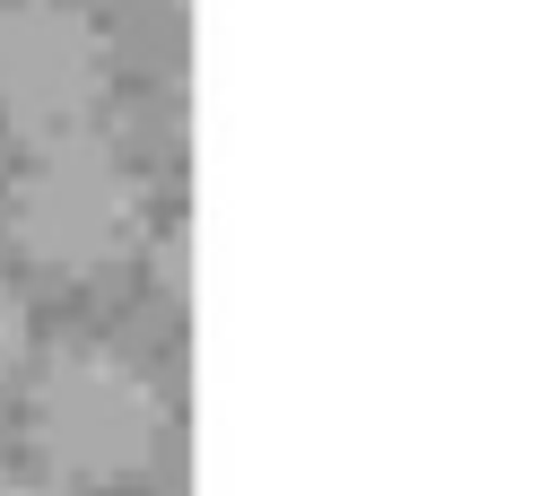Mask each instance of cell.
Segmentation results:
<instances>
[{
    "instance_id": "obj_1",
    "label": "cell",
    "mask_w": 557,
    "mask_h": 496,
    "mask_svg": "<svg viewBox=\"0 0 557 496\" xmlns=\"http://www.w3.org/2000/svg\"><path fill=\"white\" fill-rule=\"evenodd\" d=\"M26 444L70 487H122L157 461V392L122 348L61 339L26 383Z\"/></svg>"
},
{
    "instance_id": "obj_2",
    "label": "cell",
    "mask_w": 557,
    "mask_h": 496,
    "mask_svg": "<svg viewBox=\"0 0 557 496\" xmlns=\"http://www.w3.org/2000/svg\"><path fill=\"white\" fill-rule=\"evenodd\" d=\"M0 226H9V244L26 261L96 278V270H113L139 244V183H131V165H122L113 139L61 131V139H35L26 165L9 174Z\"/></svg>"
},
{
    "instance_id": "obj_3",
    "label": "cell",
    "mask_w": 557,
    "mask_h": 496,
    "mask_svg": "<svg viewBox=\"0 0 557 496\" xmlns=\"http://www.w3.org/2000/svg\"><path fill=\"white\" fill-rule=\"evenodd\" d=\"M113 96V44L87 9L70 0H0V131L61 139L96 131Z\"/></svg>"
},
{
    "instance_id": "obj_4",
    "label": "cell",
    "mask_w": 557,
    "mask_h": 496,
    "mask_svg": "<svg viewBox=\"0 0 557 496\" xmlns=\"http://www.w3.org/2000/svg\"><path fill=\"white\" fill-rule=\"evenodd\" d=\"M26 374V305H17V287H0V392Z\"/></svg>"
},
{
    "instance_id": "obj_5",
    "label": "cell",
    "mask_w": 557,
    "mask_h": 496,
    "mask_svg": "<svg viewBox=\"0 0 557 496\" xmlns=\"http://www.w3.org/2000/svg\"><path fill=\"white\" fill-rule=\"evenodd\" d=\"M0 496H70V479H35V470H0Z\"/></svg>"
}]
</instances>
